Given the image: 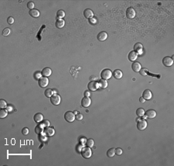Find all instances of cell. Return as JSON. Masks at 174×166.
<instances>
[{"label": "cell", "mask_w": 174, "mask_h": 166, "mask_svg": "<svg viewBox=\"0 0 174 166\" xmlns=\"http://www.w3.org/2000/svg\"><path fill=\"white\" fill-rule=\"evenodd\" d=\"M156 112L154 110H148L145 112V116L149 119H153L156 117Z\"/></svg>", "instance_id": "obj_11"}, {"label": "cell", "mask_w": 174, "mask_h": 166, "mask_svg": "<svg viewBox=\"0 0 174 166\" xmlns=\"http://www.w3.org/2000/svg\"><path fill=\"white\" fill-rule=\"evenodd\" d=\"M54 134H55V130L53 128V127H47L46 129L44 130V134H46V135H47L49 137L54 136Z\"/></svg>", "instance_id": "obj_14"}, {"label": "cell", "mask_w": 174, "mask_h": 166, "mask_svg": "<svg viewBox=\"0 0 174 166\" xmlns=\"http://www.w3.org/2000/svg\"><path fill=\"white\" fill-rule=\"evenodd\" d=\"M138 53H136L135 51H131L129 53H128V60H129L130 61H132V62H135V60H137V58H138Z\"/></svg>", "instance_id": "obj_13"}, {"label": "cell", "mask_w": 174, "mask_h": 166, "mask_svg": "<svg viewBox=\"0 0 174 166\" xmlns=\"http://www.w3.org/2000/svg\"><path fill=\"white\" fill-rule=\"evenodd\" d=\"M139 101H140V103H145V100L143 97H142L139 98Z\"/></svg>", "instance_id": "obj_44"}, {"label": "cell", "mask_w": 174, "mask_h": 166, "mask_svg": "<svg viewBox=\"0 0 174 166\" xmlns=\"http://www.w3.org/2000/svg\"><path fill=\"white\" fill-rule=\"evenodd\" d=\"M134 51H135L138 53V55H142L143 53V46L141 43H136L134 46Z\"/></svg>", "instance_id": "obj_12"}, {"label": "cell", "mask_w": 174, "mask_h": 166, "mask_svg": "<svg viewBox=\"0 0 174 166\" xmlns=\"http://www.w3.org/2000/svg\"><path fill=\"white\" fill-rule=\"evenodd\" d=\"M9 33H10V29L9 28H6V29H3V31H2L3 36H5L9 35Z\"/></svg>", "instance_id": "obj_36"}, {"label": "cell", "mask_w": 174, "mask_h": 166, "mask_svg": "<svg viewBox=\"0 0 174 166\" xmlns=\"http://www.w3.org/2000/svg\"><path fill=\"white\" fill-rule=\"evenodd\" d=\"M122 152H123L122 149L120 148H118L115 149V155H121V154H122Z\"/></svg>", "instance_id": "obj_39"}, {"label": "cell", "mask_w": 174, "mask_h": 166, "mask_svg": "<svg viewBox=\"0 0 174 166\" xmlns=\"http://www.w3.org/2000/svg\"><path fill=\"white\" fill-rule=\"evenodd\" d=\"M33 120H34L35 122L40 123L43 120V116L41 113H36L33 117Z\"/></svg>", "instance_id": "obj_18"}, {"label": "cell", "mask_w": 174, "mask_h": 166, "mask_svg": "<svg viewBox=\"0 0 174 166\" xmlns=\"http://www.w3.org/2000/svg\"><path fill=\"white\" fill-rule=\"evenodd\" d=\"M38 84H39V86L42 88H44L48 86L49 84V80L47 77H42L39 80H38Z\"/></svg>", "instance_id": "obj_6"}, {"label": "cell", "mask_w": 174, "mask_h": 166, "mask_svg": "<svg viewBox=\"0 0 174 166\" xmlns=\"http://www.w3.org/2000/svg\"><path fill=\"white\" fill-rule=\"evenodd\" d=\"M122 75H123L122 72H121L120 70H115L114 71H113V73H112V76L117 80L121 79V77H122Z\"/></svg>", "instance_id": "obj_21"}, {"label": "cell", "mask_w": 174, "mask_h": 166, "mask_svg": "<svg viewBox=\"0 0 174 166\" xmlns=\"http://www.w3.org/2000/svg\"><path fill=\"white\" fill-rule=\"evenodd\" d=\"M126 16L128 19H134L135 16V11L133 8L132 7H129L128 8L127 10H126Z\"/></svg>", "instance_id": "obj_10"}, {"label": "cell", "mask_w": 174, "mask_h": 166, "mask_svg": "<svg viewBox=\"0 0 174 166\" xmlns=\"http://www.w3.org/2000/svg\"><path fill=\"white\" fill-rule=\"evenodd\" d=\"M90 103H91V100H90L89 97H84L81 100V105L83 108H88L90 105Z\"/></svg>", "instance_id": "obj_8"}, {"label": "cell", "mask_w": 174, "mask_h": 166, "mask_svg": "<svg viewBox=\"0 0 174 166\" xmlns=\"http://www.w3.org/2000/svg\"><path fill=\"white\" fill-rule=\"evenodd\" d=\"M147 127V121L144 119H139L137 122V128L139 131H144Z\"/></svg>", "instance_id": "obj_4"}, {"label": "cell", "mask_w": 174, "mask_h": 166, "mask_svg": "<svg viewBox=\"0 0 174 166\" xmlns=\"http://www.w3.org/2000/svg\"><path fill=\"white\" fill-rule=\"evenodd\" d=\"M60 101H61L60 96L59 95V94H53L51 97H50V101H51V103H53L54 105H55V106L60 104Z\"/></svg>", "instance_id": "obj_5"}, {"label": "cell", "mask_w": 174, "mask_h": 166, "mask_svg": "<svg viewBox=\"0 0 174 166\" xmlns=\"http://www.w3.org/2000/svg\"><path fill=\"white\" fill-rule=\"evenodd\" d=\"M39 140L40 141H41V142H44V141H46L47 140V137L44 135V134H39Z\"/></svg>", "instance_id": "obj_34"}, {"label": "cell", "mask_w": 174, "mask_h": 166, "mask_svg": "<svg viewBox=\"0 0 174 166\" xmlns=\"http://www.w3.org/2000/svg\"><path fill=\"white\" fill-rule=\"evenodd\" d=\"M107 38H108V33L106 32H101L97 35V40L99 41H102V42L106 40Z\"/></svg>", "instance_id": "obj_20"}, {"label": "cell", "mask_w": 174, "mask_h": 166, "mask_svg": "<svg viewBox=\"0 0 174 166\" xmlns=\"http://www.w3.org/2000/svg\"><path fill=\"white\" fill-rule=\"evenodd\" d=\"M115 155V149L114 148H110L109 150H108L107 151V156L108 158H113Z\"/></svg>", "instance_id": "obj_25"}, {"label": "cell", "mask_w": 174, "mask_h": 166, "mask_svg": "<svg viewBox=\"0 0 174 166\" xmlns=\"http://www.w3.org/2000/svg\"><path fill=\"white\" fill-rule=\"evenodd\" d=\"M84 96L85 97H89L90 96V93L88 91H85L84 92Z\"/></svg>", "instance_id": "obj_45"}, {"label": "cell", "mask_w": 174, "mask_h": 166, "mask_svg": "<svg viewBox=\"0 0 174 166\" xmlns=\"http://www.w3.org/2000/svg\"><path fill=\"white\" fill-rule=\"evenodd\" d=\"M84 16L86 19H91L94 17V12L91 9H86L84 11Z\"/></svg>", "instance_id": "obj_15"}, {"label": "cell", "mask_w": 174, "mask_h": 166, "mask_svg": "<svg viewBox=\"0 0 174 166\" xmlns=\"http://www.w3.org/2000/svg\"><path fill=\"white\" fill-rule=\"evenodd\" d=\"M55 25H56V26H57V28L62 29L63 27L65 26V21L63 19H58L57 20V22H56Z\"/></svg>", "instance_id": "obj_22"}, {"label": "cell", "mask_w": 174, "mask_h": 166, "mask_svg": "<svg viewBox=\"0 0 174 166\" xmlns=\"http://www.w3.org/2000/svg\"><path fill=\"white\" fill-rule=\"evenodd\" d=\"M88 90L90 91H95L98 88V84L95 80H91L88 85Z\"/></svg>", "instance_id": "obj_9"}, {"label": "cell", "mask_w": 174, "mask_h": 166, "mask_svg": "<svg viewBox=\"0 0 174 166\" xmlns=\"http://www.w3.org/2000/svg\"><path fill=\"white\" fill-rule=\"evenodd\" d=\"M33 77H34L35 80H39L42 77V74H41V73H40L39 71H36V72H35Z\"/></svg>", "instance_id": "obj_32"}, {"label": "cell", "mask_w": 174, "mask_h": 166, "mask_svg": "<svg viewBox=\"0 0 174 166\" xmlns=\"http://www.w3.org/2000/svg\"><path fill=\"white\" fill-rule=\"evenodd\" d=\"M75 119L77 120H81L83 119V115L81 114H80V113L77 114L75 115Z\"/></svg>", "instance_id": "obj_37"}, {"label": "cell", "mask_w": 174, "mask_h": 166, "mask_svg": "<svg viewBox=\"0 0 174 166\" xmlns=\"http://www.w3.org/2000/svg\"><path fill=\"white\" fill-rule=\"evenodd\" d=\"M6 107H7V103L6 102L5 100H3V99L0 100V108L2 109H4L6 108Z\"/></svg>", "instance_id": "obj_33"}, {"label": "cell", "mask_w": 174, "mask_h": 166, "mask_svg": "<svg viewBox=\"0 0 174 166\" xmlns=\"http://www.w3.org/2000/svg\"><path fill=\"white\" fill-rule=\"evenodd\" d=\"M64 119L66 121L71 123L75 120V114L74 112L71 111H67L64 114Z\"/></svg>", "instance_id": "obj_3"}, {"label": "cell", "mask_w": 174, "mask_h": 166, "mask_svg": "<svg viewBox=\"0 0 174 166\" xmlns=\"http://www.w3.org/2000/svg\"><path fill=\"white\" fill-rule=\"evenodd\" d=\"M162 63L166 67H171V66L173 64V60L171 57H164L162 59Z\"/></svg>", "instance_id": "obj_7"}, {"label": "cell", "mask_w": 174, "mask_h": 166, "mask_svg": "<svg viewBox=\"0 0 174 166\" xmlns=\"http://www.w3.org/2000/svg\"><path fill=\"white\" fill-rule=\"evenodd\" d=\"M86 145L89 148H91L95 145V141H94L92 138H89V139H88L86 141Z\"/></svg>", "instance_id": "obj_29"}, {"label": "cell", "mask_w": 174, "mask_h": 166, "mask_svg": "<svg viewBox=\"0 0 174 166\" xmlns=\"http://www.w3.org/2000/svg\"><path fill=\"white\" fill-rule=\"evenodd\" d=\"M43 125H37L36 127H35V132H36L37 134H40L41 133H43Z\"/></svg>", "instance_id": "obj_27"}, {"label": "cell", "mask_w": 174, "mask_h": 166, "mask_svg": "<svg viewBox=\"0 0 174 166\" xmlns=\"http://www.w3.org/2000/svg\"><path fill=\"white\" fill-rule=\"evenodd\" d=\"M81 155L83 156V158H84L86 159H88L91 157L92 151L89 147H84L81 149Z\"/></svg>", "instance_id": "obj_1"}, {"label": "cell", "mask_w": 174, "mask_h": 166, "mask_svg": "<svg viewBox=\"0 0 174 166\" xmlns=\"http://www.w3.org/2000/svg\"><path fill=\"white\" fill-rule=\"evenodd\" d=\"M74 114H78V111H74Z\"/></svg>", "instance_id": "obj_47"}, {"label": "cell", "mask_w": 174, "mask_h": 166, "mask_svg": "<svg viewBox=\"0 0 174 166\" xmlns=\"http://www.w3.org/2000/svg\"><path fill=\"white\" fill-rule=\"evenodd\" d=\"M107 87H108V82H107V80H103V79L100 80L99 83H98V87L104 89V88H106Z\"/></svg>", "instance_id": "obj_24"}, {"label": "cell", "mask_w": 174, "mask_h": 166, "mask_svg": "<svg viewBox=\"0 0 174 166\" xmlns=\"http://www.w3.org/2000/svg\"><path fill=\"white\" fill-rule=\"evenodd\" d=\"M152 97V94L150 90H145L143 91V94H142V97H143L145 100H150Z\"/></svg>", "instance_id": "obj_16"}, {"label": "cell", "mask_w": 174, "mask_h": 166, "mask_svg": "<svg viewBox=\"0 0 174 166\" xmlns=\"http://www.w3.org/2000/svg\"><path fill=\"white\" fill-rule=\"evenodd\" d=\"M34 2H29L27 3V8L30 9V10H32L34 9Z\"/></svg>", "instance_id": "obj_35"}, {"label": "cell", "mask_w": 174, "mask_h": 166, "mask_svg": "<svg viewBox=\"0 0 174 166\" xmlns=\"http://www.w3.org/2000/svg\"><path fill=\"white\" fill-rule=\"evenodd\" d=\"M7 110H9V111H12V107H8V108H7Z\"/></svg>", "instance_id": "obj_46"}, {"label": "cell", "mask_w": 174, "mask_h": 166, "mask_svg": "<svg viewBox=\"0 0 174 166\" xmlns=\"http://www.w3.org/2000/svg\"><path fill=\"white\" fill-rule=\"evenodd\" d=\"M30 15L32 16V17H34V18H38V17L40 16V12L38 9H33L32 10H30Z\"/></svg>", "instance_id": "obj_23"}, {"label": "cell", "mask_w": 174, "mask_h": 166, "mask_svg": "<svg viewBox=\"0 0 174 166\" xmlns=\"http://www.w3.org/2000/svg\"><path fill=\"white\" fill-rule=\"evenodd\" d=\"M42 125L47 127H49L50 125V123L48 120H43V124H42Z\"/></svg>", "instance_id": "obj_38"}, {"label": "cell", "mask_w": 174, "mask_h": 166, "mask_svg": "<svg viewBox=\"0 0 174 166\" xmlns=\"http://www.w3.org/2000/svg\"><path fill=\"white\" fill-rule=\"evenodd\" d=\"M141 64L138 62H133V63L132 65V69L134 72H139L141 70Z\"/></svg>", "instance_id": "obj_17"}, {"label": "cell", "mask_w": 174, "mask_h": 166, "mask_svg": "<svg viewBox=\"0 0 174 166\" xmlns=\"http://www.w3.org/2000/svg\"><path fill=\"white\" fill-rule=\"evenodd\" d=\"M89 22H90V23L91 24V25H95V24L97 23V19H95V18H91V19H90V20H89Z\"/></svg>", "instance_id": "obj_41"}, {"label": "cell", "mask_w": 174, "mask_h": 166, "mask_svg": "<svg viewBox=\"0 0 174 166\" xmlns=\"http://www.w3.org/2000/svg\"><path fill=\"white\" fill-rule=\"evenodd\" d=\"M22 133L23 135H27V134H29V129H28L27 127H23L22 130Z\"/></svg>", "instance_id": "obj_40"}, {"label": "cell", "mask_w": 174, "mask_h": 166, "mask_svg": "<svg viewBox=\"0 0 174 166\" xmlns=\"http://www.w3.org/2000/svg\"><path fill=\"white\" fill-rule=\"evenodd\" d=\"M44 94L45 96L47 97H49V98H50L52 95L54 94V91H52V90L50 88H48L47 90H45V92H44Z\"/></svg>", "instance_id": "obj_26"}, {"label": "cell", "mask_w": 174, "mask_h": 166, "mask_svg": "<svg viewBox=\"0 0 174 166\" xmlns=\"http://www.w3.org/2000/svg\"><path fill=\"white\" fill-rule=\"evenodd\" d=\"M41 74H42V75L43 76V77H50V76L51 75L52 70L50 68H49V67H45V68L43 69V70H42Z\"/></svg>", "instance_id": "obj_19"}, {"label": "cell", "mask_w": 174, "mask_h": 166, "mask_svg": "<svg viewBox=\"0 0 174 166\" xmlns=\"http://www.w3.org/2000/svg\"><path fill=\"white\" fill-rule=\"evenodd\" d=\"M145 110L143 108H138L137 110H136V114L138 116V117H144L145 116Z\"/></svg>", "instance_id": "obj_28"}, {"label": "cell", "mask_w": 174, "mask_h": 166, "mask_svg": "<svg viewBox=\"0 0 174 166\" xmlns=\"http://www.w3.org/2000/svg\"><path fill=\"white\" fill-rule=\"evenodd\" d=\"M86 138H84V137H81V140H80V142L81 143H82V144H86Z\"/></svg>", "instance_id": "obj_43"}, {"label": "cell", "mask_w": 174, "mask_h": 166, "mask_svg": "<svg viewBox=\"0 0 174 166\" xmlns=\"http://www.w3.org/2000/svg\"><path fill=\"white\" fill-rule=\"evenodd\" d=\"M111 77H112V72L111 70H110L109 69H104L102 71V74H101V77H102L103 80H107L110 79Z\"/></svg>", "instance_id": "obj_2"}, {"label": "cell", "mask_w": 174, "mask_h": 166, "mask_svg": "<svg viewBox=\"0 0 174 166\" xmlns=\"http://www.w3.org/2000/svg\"><path fill=\"white\" fill-rule=\"evenodd\" d=\"M8 114V110L5 109H2L0 110V117L1 118H5V117Z\"/></svg>", "instance_id": "obj_31"}, {"label": "cell", "mask_w": 174, "mask_h": 166, "mask_svg": "<svg viewBox=\"0 0 174 166\" xmlns=\"http://www.w3.org/2000/svg\"><path fill=\"white\" fill-rule=\"evenodd\" d=\"M7 23H8L9 24H10V25H11V24H13V23H14V19L12 18V17H9L8 19H7Z\"/></svg>", "instance_id": "obj_42"}, {"label": "cell", "mask_w": 174, "mask_h": 166, "mask_svg": "<svg viewBox=\"0 0 174 166\" xmlns=\"http://www.w3.org/2000/svg\"><path fill=\"white\" fill-rule=\"evenodd\" d=\"M57 16L59 19H63L65 16V12L64 10H58L57 12Z\"/></svg>", "instance_id": "obj_30"}]
</instances>
